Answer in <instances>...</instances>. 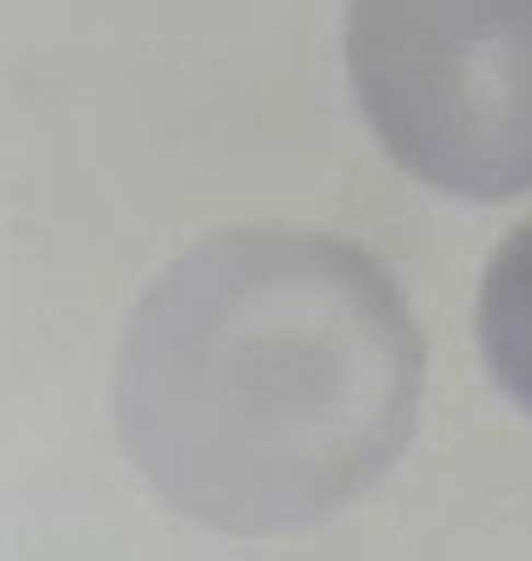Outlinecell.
Segmentation results:
<instances>
[{
	"label": "cell",
	"instance_id": "6da1fadb",
	"mask_svg": "<svg viewBox=\"0 0 532 561\" xmlns=\"http://www.w3.org/2000/svg\"><path fill=\"white\" fill-rule=\"evenodd\" d=\"M425 341L369 250L239 227L187 250L119 352V437L176 516L289 534L369 493L408 448Z\"/></svg>",
	"mask_w": 532,
	"mask_h": 561
},
{
	"label": "cell",
	"instance_id": "7a4b0ae2",
	"mask_svg": "<svg viewBox=\"0 0 532 561\" xmlns=\"http://www.w3.org/2000/svg\"><path fill=\"white\" fill-rule=\"evenodd\" d=\"M346 62L408 176L453 199L532 193V0H351Z\"/></svg>",
	"mask_w": 532,
	"mask_h": 561
},
{
	"label": "cell",
	"instance_id": "3957f363",
	"mask_svg": "<svg viewBox=\"0 0 532 561\" xmlns=\"http://www.w3.org/2000/svg\"><path fill=\"white\" fill-rule=\"evenodd\" d=\"M476 329L498 391L532 414V221H521L487 261Z\"/></svg>",
	"mask_w": 532,
	"mask_h": 561
}]
</instances>
